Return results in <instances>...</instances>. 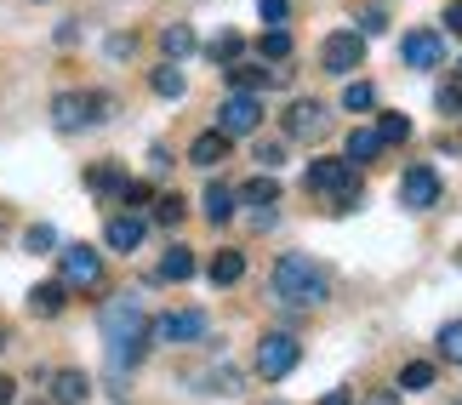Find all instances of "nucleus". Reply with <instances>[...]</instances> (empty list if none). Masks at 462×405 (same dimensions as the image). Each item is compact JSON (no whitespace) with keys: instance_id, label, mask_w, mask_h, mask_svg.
Returning <instances> with one entry per match:
<instances>
[{"instance_id":"f257e3e1","label":"nucleus","mask_w":462,"mask_h":405,"mask_svg":"<svg viewBox=\"0 0 462 405\" xmlns=\"http://www.w3.org/2000/svg\"><path fill=\"white\" fill-rule=\"evenodd\" d=\"M103 337H109V372H132L149 348V314L132 291H120L109 308H103Z\"/></svg>"},{"instance_id":"f3484780","label":"nucleus","mask_w":462,"mask_h":405,"mask_svg":"<svg viewBox=\"0 0 462 405\" xmlns=\"http://www.w3.org/2000/svg\"><path fill=\"white\" fill-rule=\"evenodd\" d=\"M194 269H200V262H194L189 245H171V252L160 257V280H166V286H183V280H194Z\"/></svg>"},{"instance_id":"9d476101","label":"nucleus","mask_w":462,"mask_h":405,"mask_svg":"<svg viewBox=\"0 0 462 405\" xmlns=\"http://www.w3.org/2000/svg\"><path fill=\"white\" fill-rule=\"evenodd\" d=\"M206 326L211 320L200 308H171V314H160V320H149V337H160V343H200Z\"/></svg>"},{"instance_id":"a19ab883","label":"nucleus","mask_w":462,"mask_h":405,"mask_svg":"<svg viewBox=\"0 0 462 405\" xmlns=\"http://www.w3.org/2000/svg\"><path fill=\"white\" fill-rule=\"evenodd\" d=\"M446 29L462 34V0H451V6H446Z\"/></svg>"},{"instance_id":"20e7f679","label":"nucleus","mask_w":462,"mask_h":405,"mask_svg":"<svg viewBox=\"0 0 462 405\" xmlns=\"http://www.w3.org/2000/svg\"><path fill=\"white\" fill-rule=\"evenodd\" d=\"M309 189H314V195H331L337 211H354V206H360V178H354L348 161H314L309 166Z\"/></svg>"},{"instance_id":"1a4fd4ad","label":"nucleus","mask_w":462,"mask_h":405,"mask_svg":"<svg viewBox=\"0 0 462 405\" xmlns=\"http://www.w3.org/2000/svg\"><path fill=\"white\" fill-rule=\"evenodd\" d=\"M263 126V103H257V92H235L217 109V132L223 137H252Z\"/></svg>"},{"instance_id":"7ed1b4c3","label":"nucleus","mask_w":462,"mask_h":405,"mask_svg":"<svg viewBox=\"0 0 462 405\" xmlns=\"http://www.w3.org/2000/svg\"><path fill=\"white\" fill-rule=\"evenodd\" d=\"M115 115V97L109 92H63L51 103V126L58 132H86V126H103Z\"/></svg>"},{"instance_id":"f03ea898","label":"nucleus","mask_w":462,"mask_h":405,"mask_svg":"<svg viewBox=\"0 0 462 405\" xmlns=\"http://www.w3.org/2000/svg\"><path fill=\"white\" fill-rule=\"evenodd\" d=\"M269 286H274V297L286 308H319L331 297V274L319 269L314 257H303V252H286L274 262V274H269Z\"/></svg>"},{"instance_id":"2eb2a0df","label":"nucleus","mask_w":462,"mask_h":405,"mask_svg":"<svg viewBox=\"0 0 462 405\" xmlns=\"http://www.w3.org/2000/svg\"><path fill=\"white\" fill-rule=\"evenodd\" d=\"M86 394H92V382H86V372H51V405H86Z\"/></svg>"},{"instance_id":"72a5a7b5","label":"nucleus","mask_w":462,"mask_h":405,"mask_svg":"<svg viewBox=\"0 0 462 405\" xmlns=\"http://www.w3.org/2000/svg\"><path fill=\"white\" fill-rule=\"evenodd\" d=\"M200 389H206V394H240V372H228V365H223V372L200 377Z\"/></svg>"},{"instance_id":"ea45409f","label":"nucleus","mask_w":462,"mask_h":405,"mask_svg":"<svg viewBox=\"0 0 462 405\" xmlns=\"http://www.w3.org/2000/svg\"><path fill=\"white\" fill-rule=\"evenodd\" d=\"M383 29H388L383 12H365V17H360V34H383Z\"/></svg>"},{"instance_id":"37998d69","label":"nucleus","mask_w":462,"mask_h":405,"mask_svg":"<svg viewBox=\"0 0 462 405\" xmlns=\"http://www.w3.org/2000/svg\"><path fill=\"white\" fill-rule=\"evenodd\" d=\"M319 405H354V389H331V394L319 400Z\"/></svg>"},{"instance_id":"f8f14e48","label":"nucleus","mask_w":462,"mask_h":405,"mask_svg":"<svg viewBox=\"0 0 462 405\" xmlns=\"http://www.w3.org/2000/svg\"><path fill=\"white\" fill-rule=\"evenodd\" d=\"M400 58L411 63V69H439V58H446V41H439L434 29H411L400 41Z\"/></svg>"},{"instance_id":"ddd939ff","label":"nucleus","mask_w":462,"mask_h":405,"mask_svg":"<svg viewBox=\"0 0 462 405\" xmlns=\"http://www.w3.org/2000/svg\"><path fill=\"white\" fill-rule=\"evenodd\" d=\"M103 245H109V252H137V245H143V217H132V211H120V217H109L103 223Z\"/></svg>"},{"instance_id":"a878e982","label":"nucleus","mask_w":462,"mask_h":405,"mask_svg":"<svg viewBox=\"0 0 462 405\" xmlns=\"http://www.w3.org/2000/svg\"><path fill=\"white\" fill-rule=\"evenodd\" d=\"M183 217H189V200H183V195H160V200H154V223H160V228H177Z\"/></svg>"},{"instance_id":"b1692460","label":"nucleus","mask_w":462,"mask_h":405,"mask_svg":"<svg viewBox=\"0 0 462 405\" xmlns=\"http://www.w3.org/2000/svg\"><path fill=\"white\" fill-rule=\"evenodd\" d=\"M235 189H223V183H211L206 189V223H228V217H235Z\"/></svg>"},{"instance_id":"9b49d317","label":"nucleus","mask_w":462,"mask_h":405,"mask_svg":"<svg viewBox=\"0 0 462 405\" xmlns=\"http://www.w3.org/2000/svg\"><path fill=\"white\" fill-rule=\"evenodd\" d=\"M331 132V115H326V103H314V97H297L291 109H286V137L291 143H314V137H326Z\"/></svg>"},{"instance_id":"c9c22d12","label":"nucleus","mask_w":462,"mask_h":405,"mask_svg":"<svg viewBox=\"0 0 462 405\" xmlns=\"http://www.w3.org/2000/svg\"><path fill=\"white\" fill-rule=\"evenodd\" d=\"M434 103H439L446 115H462V80H446V86L434 92Z\"/></svg>"},{"instance_id":"412c9836","label":"nucleus","mask_w":462,"mask_h":405,"mask_svg":"<svg viewBox=\"0 0 462 405\" xmlns=\"http://www.w3.org/2000/svg\"><path fill=\"white\" fill-rule=\"evenodd\" d=\"M86 189H92V195H120V189H126V171L103 161V166H92V171H86Z\"/></svg>"},{"instance_id":"c85d7f7f","label":"nucleus","mask_w":462,"mask_h":405,"mask_svg":"<svg viewBox=\"0 0 462 405\" xmlns=\"http://www.w3.org/2000/svg\"><path fill=\"white\" fill-rule=\"evenodd\" d=\"M257 51H263V58H274V63H286L291 58V29H269L257 41Z\"/></svg>"},{"instance_id":"2f4dec72","label":"nucleus","mask_w":462,"mask_h":405,"mask_svg":"<svg viewBox=\"0 0 462 405\" xmlns=\"http://www.w3.org/2000/svg\"><path fill=\"white\" fill-rule=\"evenodd\" d=\"M371 103H377V86H371V80H348V92H343V109H354V115H360V109H371Z\"/></svg>"},{"instance_id":"e433bc0d","label":"nucleus","mask_w":462,"mask_h":405,"mask_svg":"<svg viewBox=\"0 0 462 405\" xmlns=\"http://www.w3.org/2000/svg\"><path fill=\"white\" fill-rule=\"evenodd\" d=\"M280 161H286V149H280V143H257V166L263 171H274Z\"/></svg>"},{"instance_id":"5701e85b","label":"nucleus","mask_w":462,"mask_h":405,"mask_svg":"<svg viewBox=\"0 0 462 405\" xmlns=\"http://www.w3.org/2000/svg\"><path fill=\"white\" fill-rule=\"evenodd\" d=\"M383 154V137L377 132H348V166H371Z\"/></svg>"},{"instance_id":"6ab92c4d","label":"nucleus","mask_w":462,"mask_h":405,"mask_svg":"<svg viewBox=\"0 0 462 405\" xmlns=\"http://www.w3.org/2000/svg\"><path fill=\"white\" fill-rule=\"evenodd\" d=\"M228 86H235V92H263V86H274V69H257V63H228Z\"/></svg>"},{"instance_id":"39448f33","label":"nucleus","mask_w":462,"mask_h":405,"mask_svg":"<svg viewBox=\"0 0 462 405\" xmlns=\"http://www.w3.org/2000/svg\"><path fill=\"white\" fill-rule=\"evenodd\" d=\"M297 360H303V343H297L291 331H269V337L257 343V377H269V382L291 377Z\"/></svg>"},{"instance_id":"f704fd0d","label":"nucleus","mask_w":462,"mask_h":405,"mask_svg":"<svg viewBox=\"0 0 462 405\" xmlns=\"http://www.w3.org/2000/svg\"><path fill=\"white\" fill-rule=\"evenodd\" d=\"M257 12H263V23H269V29H286L291 0H257Z\"/></svg>"},{"instance_id":"0eeeda50","label":"nucleus","mask_w":462,"mask_h":405,"mask_svg":"<svg viewBox=\"0 0 462 405\" xmlns=\"http://www.w3.org/2000/svg\"><path fill=\"white\" fill-rule=\"evenodd\" d=\"M58 262H63V286L69 291H97L103 286V252H92V245H63Z\"/></svg>"},{"instance_id":"58836bf2","label":"nucleus","mask_w":462,"mask_h":405,"mask_svg":"<svg viewBox=\"0 0 462 405\" xmlns=\"http://www.w3.org/2000/svg\"><path fill=\"white\" fill-rule=\"evenodd\" d=\"M132 34H109V46H103V51H109V58H132Z\"/></svg>"},{"instance_id":"79ce46f5","label":"nucleus","mask_w":462,"mask_h":405,"mask_svg":"<svg viewBox=\"0 0 462 405\" xmlns=\"http://www.w3.org/2000/svg\"><path fill=\"white\" fill-rule=\"evenodd\" d=\"M365 405H400V394L394 389H377V394H365Z\"/></svg>"},{"instance_id":"423d86ee","label":"nucleus","mask_w":462,"mask_h":405,"mask_svg":"<svg viewBox=\"0 0 462 405\" xmlns=\"http://www.w3.org/2000/svg\"><path fill=\"white\" fill-rule=\"evenodd\" d=\"M360 63H365V34L360 29L326 34V46H319V69H326V75H354Z\"/></svg>"},{"instance_id":"a211bd4d","label":"nucleus","mask_w":462,"mask_h":405,"mask_svg":"<svg viewBox=\"0 0 462 405\" xmlns=\"http://www.w3.org/2000/svg\"><path fill=\"white\" fill-rule=\"evenodd\" d=\"M160 51H166L171 63H183L189 51H200V41H194L189 23H166V29H160Z\"/></svg>"},{"instance_id":"dca6fc26","label":"nucleus","mask_w":462,"mask_h":405,"mask_svg":"<svg viewBox=\"0 0 462 405\" xmlns=\"http://www.w3.org/2000/svg\"><path fill=\"white\" fill-rule=\"evenodd\" d=\"M29 308L41 314V320H58V314L69 308V286H63V280H46V286H34V291H29Z\"/></svg>"},{"instance_id":"c03bdc74","label":"nucleus","mask_w":462,"mask_h":405,"mask_svg":"<svg viewBox=\"0 0 462 405\" xmlns=\"http://www.w3.org/2000/svg\"><path fill=\"white\" fill-rule=\"evenodd\" d=\"M12 394H17V382H12V377H0V405H12Z\"/></svg>"},{"instance_id":"6e6552de","label":"nucleus","mask_w":462,"mask_h":405,"mask_svg":"<svg viewBox=\"0 0 462 405\" xmlns=\"http://www.w3.org/2000/svg\"><path fill=\"white\" fill-rule=\"evenodd\" d=\"M439 195H446V183H439L434 166H405V178H400V206L405 211H434Z\"/></svg>"},{"instance_id":"c756f323","label":"nucleus","mask_w":462,"mask_h":405,"mask_svg":"<svg viewBox=\"0 0 462 405\" xmlns=\"http://www.w3.org/2000/svg\"><path fill=\"white\" fill-rule=\"evenodd\" d=\"M439 360L462 365V320H446V326H439Z\"/></svg>"},{"instance_id":"aec40b11","label":"nucleus","mask_w":462,"mask_h":405,"mask_svg":"<svg viewBox=\"0 0 462 405\" xmlns=\"http://www.w3.org/2000/svg\"><path fill=\"white\" fill-rule=\"evenodd\" d=\"M240 274H245V252H235V245H223V252L211 257V280H217V286H235Z\"/></svg>"},{"instance_id":"bb28decb","label":"nucleus","mask_w":462,"mask_h":405,"mask_svg":"<svg viewBox=\"0 0 462 405\" xmlns=\"http://www.w3.org/2000/svg\"><path fill=\"white\" fill-rule=\"evenodd\" d=\"M400 389H405V394H422V389H434V365H429V360H411V365L400 372Z\"/></svg>"},{"instance_id":"a18cd8bd","label":"nucleus","mask_w":462,"mask_h":405,"mask_svg":"<svg viewBox=\"0 0 462 405\" xmlns=\"http://www.w3.org/2000/svg\"><path fill=\"white\" fill-rule=\"evenodd\" d=\"M0 348H6V331H0Z\"/></svg>"},{"instance_id":"4be33fe9","label":"nucleus","mask_w":462,"mask_h":405,"mask_svg":"<svg viewBox=\"0 0 462 405\" xmlns=\"http://www.w3.org/2000/svg\"><path fill=\"white\" fill-rule=\"evenodd\" d=\"M149 86H154V97H183L189 92V80H183V69H177V63H160L154 75H149Z\"/></svg>"},{"instance_id":"cd10ccee","label":"nucleus","mask_w":462,"mask_h":405,"mask_svg":"<svg viewBox=\"0 0 462 405\" xmlns=\"http://www.w3.org/2000/svg\"><path fill=\"white\" fill-rule=\"evenodd\" d=\"M240 200H245V206H274V200H280V183H274V178H252V183L240 189Z\"/></svg>"},{"instance_id":"473e14b6","label":"nucleus","mask_w":462,"mask_h":405,"mask_svg":"<svg viewBox=\"0 0 462 405\" xmlns=\"http://www.w3.org/2000/svg\"><path fill=\"white\" fill-rule=\"evenodd\" d=\"M51 245H58V235H51V223H34V228H23V252H51Z\"/></svg>"},{"instance_id":"393cba45","label":"nucleus","mask_w":462,"mask_h":405,"mask_svg":"<svg viewBox=\"0 0 462 405\" xmlns=\"http://www.w3.org/2000/svg\"><path fill=\"white\" fill-rule=\"evenodd\" d=\"M240 51H245V34H240V29H223L217 41L206 46V58H211V63H240Z\"/></svg>"},{"instance_id":"7c9ffc66","label":"nucleus","mask_w":462,"mask_h":405,"mask_svg":"<svg viewBox=\"0 0 462 405\" xmlns=\"http://www.w3.org/2000/svg\"><path fill=\"white\" fill-rule=\"evenodd\" d=\"M371 132H377V137H383V149H388V143H405V137H411V120H405V115H383Z\"/></svg>"},{"instance_id":"4c0bfd02","label":"nucleus","mask_w":462,"mask_h":405,"mask_svg":"<svg viewBox=\"0 0 462 405\" xmlns=\"http://www.w3.org/2000/svg\"><path fill=\"white\" fill-rule=\"evenodd\" d=\"M120 200H126V206H149L154 189H149V183H126V189H120Z\"/></svg>"},{"instance_id":"49530a36","label":"nucleus","mask_w":462,"mask_h":405,"mask_svg":"<svg viewBox=\"0 0 462 405\" xmlns=\"http://www.w3.org/2000/svg\"><path fill=\"white\" fill-rule=\"evenodd\" d=\"M457 269H462V252H457Z\"/></svg>"},{"instance_id":"4468645a","label":"nucleus","mask_w":462,"mask_h":405,"mask_svg":"<svg viewBox=\"0 0 462 405\" xmlns=\"http://www.w3.org/2000/svg\"><path fill=\"white\" fill-rule=\"evenodd\" d=\"M189 161L200 166V171L223 166V161H228V137H223L217 126H211V132H200V137H194V143H189Z\"/></svg>"}]
</instances>
